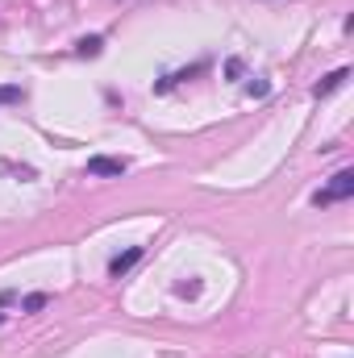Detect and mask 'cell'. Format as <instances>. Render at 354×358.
I'll return each mask as SVG.
<instances>
[{
    "mask_svg": "<svg viewBox=\"0 0 354 358\" xmlns=\"http://www.w3.org/2000/svg\"><path fill=\"white\" fill-rule=\"evenodd\" d=\"M346 196H354V171H338V176L330 179V187L313 192V204L325 208V204H338V200H346Z\"/></svg>",
    "mask_w": 354,
    "mask_h": 358,
    "instance_id": "obj_1",
    "label": "cell"
},
{
    "mask_svg": "<svg viewBox=\"0 0 354 358\" xmlns=\"http://www.w3.org/2000/svg\"><path fill=\"white\" fill-rule=\"evenodd\" d=\"M125 171H129V163H125V159H108V155L88 159V176H125Z\"/></svg>",
    "mask_w": 354,
    "mask_h": 358,
    "instance_id": "obj_2",
    "label": "cell"
},
{
    "mask_svg": "<svg viewBox=\"0 0 354 358\" xmlns=\"http://www.w3.org/2000/svg\"><path fill=\"white\" fill-rule=\"evenodd\" d=\"M138 259H142V246H129V250H125V255H117V259H113V263H108V275H117V279H121V275H125V271L134 267V263H138Z\"/></svg>",
    "mask_w": 354,
    "mask_h": 358,
    "instance_id": "obj_3",
    "label": "cell"
},
{
    "mask_svg": "<svg viewBox=\"0 0 354 358\" xmlns=\"http://www.w3.org/2000/svg\"><path fill=\"white\" fill-rule=\"evenodd\" d=\"M346 80H351V71H346V67H338V71H330V76H325V80H321V84L313 88V96H330V92L342 88Z\"/></svg>",
    "mask_w": 354,
    "mask_h": 358,
    "instance_id": "obj_4",
    "label": "cell"
},
{
    "mask_svg": "<svg viewBox=\"0 0 354 358\" xmlns=\"http://www.w3.org/2000/svg\"><path fill=\"white\" fill-rule=\"evenodd\" d=\"M46 304H50V296H46V292H34V296H25V300H21V308H25V313H38V308H46Z\"/></svg>",
    "mask_w": 354,
    "mask_h": 358,
    "instance_id": "obj_5",
    "label": "cell"
},
{
    "mask_svg": "<svg viewBox=\"0 0 354 358\" xmlns=\"http://www.w3.org/2000/svg\"><path fill=\"white\" fill-rule=\"evenodd\" d=\"M100 46H104V38H100V34H92V38L80 42V55H84V59H88V55H100Z\"/></svg>",
    "mask_w": 354,
    "mask_h": 358,
    "instance_id": "obj_6",
    "label": "cell"
},
{
    "mask_svg": "<svg viewBox=\"0 0 354 358\" xmlns=\"http://www.w3.org/2000/svg\"><path fill=\"white\" fill-rule=\"evenodd\" d=\"M13 100H21V88H17V84H8V88H0V104H13Z\"/></svg>",
    "mask_w": 354,
    "mask_h": 358,
    "instance_id": "obj_7",
    "label": "cell"
}]
</instances>
